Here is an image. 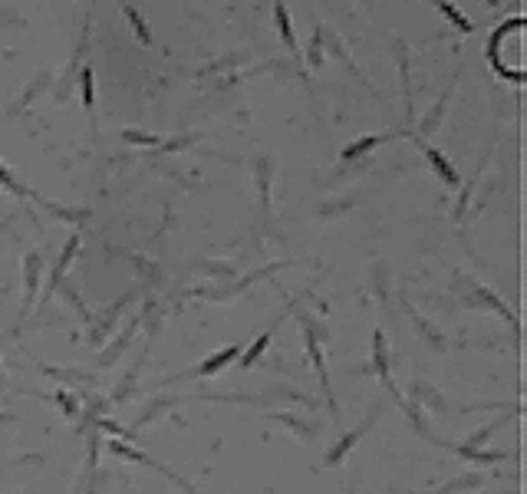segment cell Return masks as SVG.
Returning <instances> with one entry per match:
<instances>
[{
  "instance_id": "1",
  "label": "cell",
  "mask_w": 527,
  "mask_h": 494,
  "mask_svg": "<svg viewBox=\"0 0 527 494\" xmlns=\"http://www.w3.org/2000/svg\"><path fill=\"white\" fill-rule=\"evenodd\" d=\"M511 30H524V17H511V20H504L501 27H497L491 37H488V63H491V70H495L501 79H511V83H524V66L517 63V66H508L504 63V37Z\"/></svg>"
},
{
  "instance_id": "2",
  "label": "cell",
  "mask_w": 527,
  "mask_h": 494,
  "mask_svg": "<svg viewBox=\"0 0 527 494\" xmlns=\"http://www.w3.org/2000/svg\"><path fill=\"white\" fill-rule=\"evenodd\" d=\"M300 320V329H303V343H307V353H310V362L316 366V375H320V386H323V395L330 399V412L340 419V405L333 399V386H330V375H327V362H323V353H320V336H323V329L316 327L313 320L307 313H297Z\"/></svg>"
},
{
  "instance_id": "3",
  "label": "cell",
  "mask_w": 527,
  "mask_h": 494,
  "mask_svg": "<svg viewBox=\"0 0 527 494\" xmlns=\"http://www.w3.org/2000/svg\"><path fill=\"white\" fill-rule=\"evenodd\" d=\"M379 415H382V405H376V409H373V412H369V415H366V419H362L360 425L353 429V432H347L343 438H340V442H336V445H333L330 451H327V455H323V468H336V464L347 462V455L353 451V445H356L362 435H366L369 429H373V425H376Z\"/></svg>"
},
{
  "instance_id": "4",
  "label": "cell",
  "mask_w": 527,
  "mask_h": 494,
  "mask_svg": "<svg viewBox=\"0 0 527 494\" xmlns=\"http://www.w3.org/2000/svg\"><path fill=\"white\" fill-rule=\"evenodd\" d=\"M109 451H116V455H122V458H129V462L145 464V468H155V471H162V475H165L168 481H175V484H178L181 491L198 494V491H195V484H188V481H185V478H178V475H175V471L168 468V464H158V462H155V458H149V455H142V451H132V449H129V445H122V442H109Z\"/></svg>"
},
{
  "instance_id": "5",
  "label": "cell",
  "mask_w": 527,
  "mask_h": 494,
  "mask_svg": "<svg viewBox=\"0 0 527 494\" xmlns=\"http://www.w3.org/2000/svg\"><path fill=\"white\" fill-rule=\"evenodd\" d=\"M271 419L277 422V425L290 429V432L297 435L300 442H307V445H316V442L323 438V425H320V422L300 419V415H293V412H271Z\"/></svg>"
},
{
  "instance_id": "6",
  "label": "cell",
  "mask_w": 527,
  "mask_h": 494,
  "mask_svg": "<svg viewBox=\"0 0 527 494\" xmlns=\"http://www.w3.org/2000/svg\"><path fill=\"white\" fill-rule=\"evenodd\" d=\"M241 356V343H234V346H227V349H218L214 356H208V360H201L192 369V373H185V375H178V379H208V375H218L221 369H225L231 360H238Z\"/></svg>"
},
{
  "instance_id": "7",
  "label": "cell",
  "mask_w": 527,
  "mask_h": 494,
  "mask_svg": "<svg viewBox=\"0 0 527 494\" xmlns=\"http://www.w3.org/2000/svg\"><path fill=\"white\" fill-rule=\"evenodd\" d=\"M40 270H43V257H40V254H27V257H23V316H27L33 297H37V287H40Z\"/></svg>"
},
{
  "instance_id": "8",
  "label": "cell",
  "mask_w": 527,
  "mask_h": 494,
  "mask_svg": "<svg viewBox=\"0 0 527 494\" xmlns=\"http://www.w3.org/2000/svg\"><path fill=\"white\" fill-rule=\"evenodd\" d=\"M373 373L382 379L386 389L399 395V389H395V382H392V375H389V353H386V336H382V329L373 333Z\"/></svg>"
},
{
  "instance_id": "9",
  "label": "cell",
  "mask_w": 527,
  "mask_h": 494,
  "mask_svg": "<svg viewBox=\"0 0 527 494\" xmlns=\"http://www.w3.org/2000/svg\"><path fill=\"white\" fill-rule=\"evenodd\" d=\"M419 145H422V142H419ZM422 155L428 158V165L435 168V175L445 181L448 188H458V185H462V181H458V172H455V165L448 162V158H445L438 149H432V145H422Z\"/></svg>"
},
{
  "instance_id": "10",
  "label": "cell",
  "mask_w": 527,
  "mask_h": 494,
  "mask_svg": "<svg viewBox=\"0 0 527 494\" xmlns=\"http://www.w3.org/2000/svg\"><path fill=\"white\" fill-rule=\"evenodd\" d=\"M412 402H415V405H428L432 412H445V409H448V402H445V399H442V395H438L428 382H422V379H415V382H412Z\"/></svg>"
},
{
  "instance_id": "11",
  "label": "cell",
  "mask_w": 527,
  "mask_h": 494,
  "mask_svg": "<svg viewBox=\"0 0 527 494\" xmlns=\"http://www.w3.org/2000/svg\"><path fill=\"white\" fill-rule=\"evenodd\" d=\"M76 251H79V238H70V244L63 247V254H60V260H56V267H53V274H50V294H53V287H60V280H63V274L70 270V264H73V257H76Z\"/></svg>"
},
{
  "instance_id": "12",
  "label": "cell",
  "mask_w": 527,
  "mask_h": 494,
  "mask_svg": "<svg viewBox=\"0 0 527 494\" xmlns=\"http://www.w3.org/2000/svg\"><path fill=\"white\" fill-rule=\"evenodd\" d=\"M382 142H386L382 135H369V138H360V142H353V145H347V149L340 152V158H343V162H360L362 155H369L373 149H379Z\"/></svg>"
},
{
  "instance_id": "13",
  "label": "cell",
  "mask_w": 527,
  "mask_h": 494,
  "mask_svg": "<svg viewBox=\"0 0 527 494\" xmlns=\"http://www.w3.org/2000/svg\"><path fill=\"white\" fill-rule=\"evenodd\" d=\"M122 14H125V20H129V27H132V33H136V37H138V43H142V46H152V33H149V23L142 20V14H138L136 7L122 0Z\"/></svg>"
},
{
  "instance_id": "14",
  "label": "cell",
  "mask_w": 527,
  "mask_h": 494,
  "mask_svg": "<svg viewBox=\"0 0 527 494\" xmlns=\"http://www.w3.org/2000/svg\"><path fill=\"white\" fill-rule=\"evenodd\" d=\"M432 3L438 7V14L445 17V20H452V27H458L462 33H471V30H475V27H471V20H468V17L462 14L455 3H448V0H432Z\"/></svg>"
},
{
  "instance_id": "15",
  "label": "cell",
  "mask_w": 527,
  "mask_h": 494,
  "mask_svg": "<svg viewBox=\"0 0 527 494\" xmlns=\"http://www.w3.org/2000/svg\"><path fill=\"white\" fill-rule=\"evenodd\" d=\"M271 336H273V329H264V333L257 336L254 343H251V349H247V353H241V369H251V366H254V362L260 360L264 353H267V346H271Z\"/></svg>"
},
{
  "instance_id": "16",
  "label": "cell",
  "mask_w": 527,
  "mask_h": 494,
  "mask_svg": "<svg viewBox=\"0 0 527 494\" xmlns=\"http://www.w3.org/2000/svg\"><path fill=\"white\" fill-rule=\"evenodd\" d=\"M445 449H452L455 455H462L468 462H482V464H495V462H504L508 455L504 451H482V449H462V445H445Z\"/></svg>"
},
{
  "instance_id": "17",
  "label": "cell",
  "mask_w": 527,
  "mask_h": 494,
  "mask_svg": "<svg viewBox=\"0 0 527 494\" xmlns=\"http://www.w3.org/2000/svg\"><path fill=\"white\" fill-rule=\"evenodd\" d=\"M482 481H484V475H465V478L448 481V484H442V488H432L428 494H462V491H475Z\"/></svg>"
},
{
  "instance_id": "18",
  "label": "cell",
  "mask_w": 527,
  "mask_h": 494,
  "mask_svg": "<svg viewBox=\"0 0 527 494\" xmlns=\"http://www.w3.org/2000/svg\"><path fill=\"white\" fill-rule=\"evenodd\" d=\"M273 17H277V30H280V37H284V43L297 53V40H293V23H290V14H287L284 3H277L273 7Z\"/></svg>"
},
{
  "instance_id": "19",
  "label": "cell",
  "mask_w": 527,
  "mask_h": 494,
  "mask_svg": "<svg viewBox=\"0 0 527 494\" xmlns=\"http://www.w3.org/2000/svg\"><path fill=\"white\" fill-rule=\"evenodd\" d=\"M271 158H264V162L257 165V185H260V208L267 211L271 205Z\"/></svg>"
},
{
  "instance_id": "20",
  "label": "cell",
  "mask_w": 527,
  "mask_h": 494,
  "mask_svg": "<svg viewBox=\"0 0 527 494\" xmlns=\"http://www.w3.org/2000/svg\"><path fill=\"white\" fill-rule=\"evenodd\" d=\"M79 92H83V109H92V105H96V86H92V70L90 66L79 70Z\"/></svg>"
},
{
  "instance_id": "21",
  "label": "cell",
  "mask_w": 527,
  "mask_h": 494,
  "mask_svg": "<svg viewBox=\"0 0 527 494\" xmlns=\"http://www.w3.org/2000/svg\"><path fill=\"white\" fill-rule=\"evenodd\" d=\"M0 185H3L10 195H17V198H27V195H30V192H27L20 181H17V175H14V172H10V168H7L3 162H0Z\"/></svg>"
},
{
  "instance_id": "22",
  "label": "cell",
  "mask_w": 527,
  "mask_h": 494,
  "mask_svg": "<svg viewBox=\"0 0 527 494\" xmlns=\"http://www.w3.org/2000/svg\"><path fill=\"white\" fill-rule=\"evenodd\" d=\"M445 103H448V92H442V99H438L435 105H432V112H428V116H425V119H422V135H428L432 132V129H435L438 125V119H442V112H445Z\"/></svg>"
},
{
  "instance_id": "23",
  "label": "cell",
  "mask_w": 527,
  "mask_h": 494,
  "mask_svg": "<svg viewBox=\"0 0 527 494\" xmlns=\"http://www.w3.org/2000/svg\"><path fill=\"white\" fill-rule=\"evenodd\" d=\"M497 425H501V422H491V425H484V429H482L478 435H468L465 442H462V449H482L484 442H488V438H491V435L497 432Z\"/></svg>"
},
{
  "instance_id": "24",
  "label": "cell",
  "mask_w": 527,
  "mask_h": 494,
  "mask_svg": "<svg viewBox=\"0 0 527 494\" xmlns=\"http://www.w3.org/2000/svg\"><path fill=\"white\" fill-rule=\"evenodd\" d=\"M310 66H320L323 63V40H320V27L313 30V43H310V56H307Z\"/></svg>"
},
{
  "instance_id": "25",
  "label": "cell",
  "mask_w": 527,
  "mask_h": 494,
  "mask_svg": "<svg viewBox=\"0 0 527 494\" xmlns=\"http://www.w3.org/2000/svg\"><path fill=\"white\" fill-rule=\"evenodd\" d=\"M125 135V142H138V145H158V135H142V132H122Z\"/></svg>"
},
{
  "instance_id": "26",
  "label": "cell",
  "mask_w": 527,
  "mask_h": 494,
  "mask_svg": "<svg viewBox=\"0 0 527 494\" xmlns=\"http://www.w3.org/2000/svg\"><path fill=\"white\" fill-rule=\"evenodd\" d=\"M43 86H46V73H40V76H37V83H33V90H30V92H23V99H20V105H30L33 99H37V92L43 90Z\"/></svg>"
},
{
  "instance_id": "27",
  "label": "cell",
  "mask_w": 527,
  "mask_h": 494,
  "mask_svg": "<svg viewBox=\"0 0 527 494\" xmlns=\"http://www.w3.org/2000/svg\"><path fill=\"white\" fill-rule=\"evenodd\" d=\"M349 494H353V491H349Z\"/></svg>"
}]
</instances>
